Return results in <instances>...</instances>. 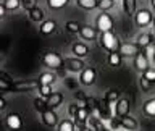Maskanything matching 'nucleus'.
Segmentation results:
<instances>
[{"mask_svg":"<svg viewBox=\"0 0 155 131\" xmlns=\"http://www.w3.org/2000/svg\"><path fill=\"white\" fill-rule=\"evenodd\" d=\"M99 44L100 47L107 52H113V50H118L121 42H120V37L116 36L113 31H107V32H100L99 36Z\"/></svg>","mask_w":155,"mask_h":131,"instance_id":"1","label":"nucleus"},{"mask_svg":"<svg viewBox=\"0 0 155 131\" xmlns=\"http://www.w3.org/2000/svg\"><path fill=\"white\" fill-rule=\"evenodd\" d=\"M42 65L50 70H60L65 66V58L58 52H45L42 55Z\"/></svg>","mask_w":155,"mask_h":131,"instance_id":"2","label":"nucleus"},{"mask_svg":"<svg viewBox=\"0 0 155 131\" xmlns=\"http://www.w3.org/2000/svg\"><path fill=\"white\" fill-rule=\"evenodd\" d=\"M41 87L39 79H23V81H13L10 86L12 92H32Z\"/></svg>","mask_w":155,"mask_h":131,"instance_id":"3","label":"nucleus"},{"mask_svg":"<svg viewBox=\"0 0 155 131\" xmlns=\"http://www.w3.org/2000/svg\"><path fill=\"white\" fill-rule=\"evenodd\" d=\"M94 116H99L104 121H110L115 116V104L107 99H99V109H97V115Z\"/></svg>","mask_w":155,"mask_h":131,"instance_id":"4","label":"nucleus"},{"mask_svg":"<svg viewBox=\"0 0 155 131\" xmlns=\"http://www.w3.org/2000/svg\"><path fill=\"white\" fill-rule=\"evenodd\" d=\"M152 19H153V13H152V10H149V8H140L134 13V23H136V26L140 28V29L150 26V24H152Z\"/></svg>","mask_w":155,"mask_h":131,"instance_id":"5","label":"nucleus"},{"mask_svg":"<svg viewBox=\"0 0 155 131\" xmlns=\"http://www.w3.org/2000/svg\"><path fill=\"white\" fill-rule=\"evenodd\" d=\"M94 26L99 29V32H107V31H113L115 21L111 18V15H108L107 12H102L100 15H97Z\"/></svg>","mask_w":155,"mask_h":131,"instance_id":"6","label":"nucleus"},{"mask_svg":"<svg viewBox=\"0 0 155 131\" xmlns=\"http://www.w3.org/2000/svg\"><path fill=\"white\" fill-rule=\"evenodd\" d=\"M97 81V70L94 66H86L84 70L79 73V82L82 86H94Z\"/></svg>","mask_w":155,"mask_h":131,"instance_id":"7","label":"nucleus"},{"mask_svg":"<svg viewBox=\"0 0 155 131\" xmlns=\"http://www.w3.org/2000/svg\"><path fill=\"white\" fill-rule=\"evenodd\" d=\"M99 29L95 26H91V24H82L81 31H79V37L84 42H95L99 39Z\"/></svg>","mask_w":155,"mask_h":131,"instance_id":"8","label":"nucleus"},{"mask_svg":"<svg viewBox=\"0 0 155 131\" xmlns=\"http://www.w3.org/2000/svg\"><path fill=\"white\" fill-rule=\"evenodd\" d=\"M5 125L10 131H21L23 129V118L21 115L16 113V112H10V113L5 116Z\"/></svg>","mask_w":155,"mask_h":131,"instance_id":"9","label":"nucleus"},{"mask_svg":"<svg viewBox=\"0 0 155 131\" xmlns=\"http://www.w3.org/2000/svg\"><path fill=\"white\" fill-rule=\"evenodd\" d=\"M65 68L70 73H81L86 68V63L82 58H78V57L73 55V57L65 58Z\"/></svg>","mask_w":155,"mask_h":131,"instance_id":"10","label":"nucleus"},{"mask_svg":"<svg viewBox=\"0 0 155 131\" xmlns=\"http://www.w3.org/2000/svg\"><path fill=\"white\" fill-rule=\"evenodd\" d=\"M142 50V49H140L137 44L136 42H121V45H120V49H118V52L121 53V55L123 57H136L137 55V53Z\"/></svg>","mask_w":155,"mask_h":131,"instance_id":"11","label":"nucleus"},{"mask_svg":"<svg viewBox=\"0 0 155 131\" xmlns=\"http://www.w3.org/2000/svg\"><path fill=\"white\" fill-rule=\"evenodd\" d=\"M41 120H42V123L47 126V128H57V125H58V115H57V112L53 110V109H47L45 112H42L41 113Z\"/></svg>","mask_w":155,"mask_h":131,"instance_id":"12","label":"nucleus"},{"mask_svg":"<svg viewBox=\"0 0 155 131\" xmlns=\"http://www.w3.org/2000/svg\"><path fill=\"white\" fill-rule=\"evenodd\" d=\"M133 65H134V68H136V70H137L139 73H144L145 70H149V68H150V60H149V55H147L145 52H139L137 55L134 57Z\"/></svg>","mask_w":155,"mask_h":131,"instance_id":"13","label":"nucleus"},{"mask_svg":"<svg viewBox=\"0 0 155 131\" xmlns=\"http://www.w3.org/2000/svg\"><path fill=\"white\" fill-rule=\"evenodd\" d=\"M129 109H131V104L128 99L121 97L115 102V116H126L129 115Z\"/></svg>","mask_w":155,"mask_h":131,"instance_id":"14","label":"nucleus"},{"mask_svg":"<svg viewBox=\"0 0 155 131\" xmlns=\"http://www.w3.org/2000/svg\"><path fill=\"white\" fill-rule=\"evenodd\" d=\"M71 52H73V55L78 57V58H84V57L89 55L91 49H89V45H87L84 41H79V42H74L71 45Z\"/></svg>","mask_w":155,"mask_h":131,"instance_id":"15","label":"nucleus"},{"mask_svg":"<svg viewBox=\"0 0 155 131\" xmlns=\"http://www.w3.org/2000/svg\"><path fill=\"white\" fill-rule=\"evenodd\" d=\"M57 31V21L55 19H44L41 23V26H39V32L42 34V36H50Z\"/></svg>","mask_w":155,"mask_h":131,"instance_id":"16","label":"nucleus"},{"mask_svg":"<svg viewBox=\"0 0 155 131\" xmlns=\"http://www.w3.org/2000/svg\"><path fill=\"white\" fill-rule=\"evenodd\" d=\"M107 65L110 68H120L123 65V55L118 50L108 52V57H107Z\"/></svg>","mask_w":155,"mask_h":131,"instance_id":"17","label":"nucleus"},{"mask_svg":"<svg viewBox=\"0 0 155 131\" xmlns=\"http://www.w3.org/2000/svg\"><path fill=\"white\" fill-rule=\"evenodd\" d=\"M89 116H91V110L87 109V107H79L73 120H74L76 126H78V125H86L87 120H89Z\"/></svg>","mask_w":155,"mask_h":131,"instance_id":"18","label":"nucleus"},{"mask_svg":"<svg viewBox=\"0 0 155 131\" xmlns=\"http://www.w3.org/2000/svg\"><path fill=\"white\" fill-rule=\"evenodd\" d=\"M63 100H65V97H63L61 92H52V94L47 97V105H48V109L55 110L63 104Z\"/></svg>","mask_w":155,"mask_h":131,"instance_id":"19","label":"nucleus"},{"mask_svg":"<svg viewBox=\"0 0 155 131\" xmlns=\"http://www.w3.org/2000/svg\"><path fill=\"white\" fill-rule=\"evenodd\" d=\"M28 16H29V19H31L32 23H42V21H44V16H45V13H44V10L39 7V5H36L34 8L28 10Z\"/></svg>","mask_w":155,"mask_h":131,"instance_id":"20","label":"nucleus"},{"mask_svg":"<svg viewBox=\"0 0 155 131\" xmlns=\"http://www.w3.org/2000/svg\"><path fill=\"white\" fill-rule=\"evenodd\" d=\"M152 42H153L152 34H149V32H142V34H139V36L136 37V44H137V45L142 49V50L149 49L150 45H152Z\"/></svg>","mask_w":155,"mask_h":131,"instance_id":"21","label":"nucleus"},{"mask_svg":"<svg viewBox=\"0 0 155 131\" xmlns=\"http://www.w3.org/2000/svg\"><path fill=\"white\" fill-rule=\"evenodd\" d=\"M118 118H120L121 125H123V128L126 131H136L137 129V121H136L133 116L126 115V116H118Z\"/></svg>","mask_w":155,"mask_h":131,"instance_id":"22","label":"nucleus"},{"mask_svg":"<svg viewBox=\"0 0 155 131\" xmlns=\"http://www.w3.org/2000/svg\"><path fill=\"white\" fill-rule=\"evenodd\" d=\"M57 131H76V123L71 118H63L58 121Z\"/></svg>","mask_w":155,"mask_h":131,"instance_id":"23","label":"nucleus"},{"mask_svg":"<svg viewBox=\"0 0 155 131\" xmlns=\"http://www.w3.org/2000/svg\"><path fill=\"white\" fill-rule=\"evenodd\" d=\"M121 5L126 15H134L137 12V0H121Z\"/></svg>","mask_w":155,"mask_h":131,"instance_id":"24","label":"nucleus"},{"mask_svg":"<svg viewBox=\"0 0 155 131\" xmlns=\"http://www.w3.org/2000/svg\"><path fill=\"white\" fill-rule=\"evenodd\" d=\"M86 125H89L91 128H94L95 131H102V129H105L104 120L99 118V116H94V115H91V116H89V120H87V123H86Z\"/></svg>","mask_w":155,"mask_h":131,"instance_id":"25","label":"nucleus"},{"mask_svg":"<svg viewBox=\"0 0 155 131\" xmlns=\"http://www.w3.org/2000/svg\"><path fill=\"white\" fill-rule=\"evenodd\" d=\"M142 112H144L147 116H152V118H155V97H153V99H149V100L144 102Z\"/></svg>","mask_w":155,"mask_h":131,"instance_id":"26","label":"nucleus"},{"mask_svg":"<svg viewBox=\"0 0 155 131\" xmlns=\"http://www.w3.org/2000/svg\"><path fill=\"white\" fill-rule=\"evenodd\" d=\"M57 81V76L53 75L52 71H45V73H41V76H39V82L41 84H53V82Z\"/></svg>","mask_w":155,"mask_h":131,"instance_id":"27","label":"nucleus"},{"mask_svg":"<svg viewBox=\"0 0 155 131\" xmlns=\"http://www.w3.org/2000/svg\"><path fill=\"white\" fill-rule=\"evenodd\" d=\"M34 109H36V112H39V113H42V112H45L48 109V105H47V99L45 97H36L34 99Z\"/></svg>","mask_w":155,"mask_h":131,"instance_id":"28","label":"nucleus"},{"mask_svg":"<svg viewBox=\"0 0 155 131\" xmlns=\"http://www.w3.org/2000/svg\"><path fill=\"white\" fill-rule=\"evenodd\" d=\"M76 5L86 12H91V10L97 8V0H76Z\"/></svg>","mask_w":155,"mask_h":131,"instance_id":"29","label":"nucleus"},{"mask_svg":"<svg viewBox=\"0 0 155 131\" xmlns=\"http://www.w3.org/2000/svg\"><path fill=\"white\" fill-rule=\"evenodd\" d=\"M70 3V0H47V7L50 10H61Z\"/></svg>","mask_w":155,"mask_h":131,"instance_id":"30","label":"nucleus"},{"mask_svg":"<svg viewBox=\"0 0 155 131\" xmlns=\"http://www.w3.org/2000/svg\"><path fill=\"white\" fill-rule=\"evenodd\" d=\"M81 26H82V24H79L78 21H71V19L65 23V29H66V31L70 32V34H79Z\"/></svg>","mask_w":155,"mask_h":131,"instance_id":"31","label":"nucleus"},{"mask_svg":"<svg viewBox=\"0 0 155 131\" xmlns=\"http://www.w3.org/2000/svg\"><path fill=\"white\" fill-rule=\"evenodd\" d=\"M139 86L140 89H142V92H152L153 87H155V82H150L149 79H145L144 76L139 78Z\"/></svg>","mask_w":155,"mask_h":131,"instance_id":"32","label":"nucleus"},{"mask_svg":"<svg viewBox=\"0 0 155 131\" xmlns=\"http://www.w3.org/2000/svg\"><path fill=\"white\" fill-rule=\"evenodd\" d=\"M115 7V0H97V8L100 12H108Z\"/></svg>","mask_w":155,"mask_h":131,"instance_id":"33","label":"nucleus"},{"mask_svg":"<svg viewBox=\"0 0 155 131\" xmlns=\"http://www.w3.org/2000/svg\"><path fill=\"white\" fill-rule=\"evenodd\" d=\"M3 5L7 8V12H16V10L21 7V0H3Z\"/></svg>","mask_w":155,"mask_h":131,"instance_id":"34","label":"nucleus"},{"mask_svg":"<svg viewBox=\"0 0 155 131\" xmlns=\"http://www.w3.org/2000/svg\"><path fill=\"white\" fill-rule=\"evenodd\" d=\"M104 99H107L108 102H113V104H115V102L118 100V99H121V97H120V91H116V89H108V91L105 92Z\"/></svg>","mask_w":155,"mask_h":131,"instance_id":"35","label":"nucleus"},{"mask_svg":"<svg viewBox=\"0 0 155 131\" xmlns=\"http://www.w3.org/2000/svg\"><path fill=\"white\" fill-rule=\"evenodd\" d=\"M110 129H115V131H126L123 128V125H121V121L118 116H113V118L110 120Z\"/></svg>","mask_w":155,"mask_h":131,"instance_id":"36","label":"nucleus"},{"mask_svg":"<svg viewBox=\"0 0 155 131\" xmlns=\"http://www.w3.org/2000/svg\"><path fill=\"white\" fill-rule=\"evenodd\" d=\"M52 92H53V91H52V86H50V84H41V87H39V96H41V97H45V99L52 94Z\"/></svg>","mask_w":155,"mask_h":131,"instance_id":"37","label":"nucleus"},{"mask_svg":"<svg viewBox=\"0 0 155 131\" xmlns=\"http://www.w3.org/2000/svg\"><path fill=\"white\" fill-rule=\"evenodd\" d=\"M142 76L145 79H149L150 82H155V68H149V70H145L142 73Z\"/></svg>","mask_w":155,"mask_h":131,"instance_id":"38","label":"nucleus"},{"mask_svg":"<svg viewBox=\"0 0 155 131\" xmlns=\"http://www.w3.org/2000/svg\"><path fill=\"white\" fill-rule=\"evenodd\" d=\"M37 5V0H21V7L26 10H31V8H34Z\"/></svg>","mask_w":155,"mask_h":131,"instance_id":"39","label":"nucleus"},{"mask_svg":"<svg viewBox=\"0 0 155 131\" xmlns=\"http://www.w3.org/2000/svg\"><path fill=\"white\" fill-rule=\"evenodd\" d=\"M0 81H2V82H7V84H12V82H13V78L10 76L7 71L0 70Z\"/></svg>","mask_w":155,"mask_h":131,"instance_id":"40","label":"nucleus"},{"mask_svg":"<svg viewBox=\"0 0 155 131\" xmlns=\"http://www.w3.org/2000/svg\"><path fill=\"white\" fill-rule=\"evenodd\" d=\"M78 129L79 131H95L94 128H91L89 125H78Z\"/></svg>","mask_w":155,"mask_h":131,"instance_id":"41","label":"nucleus"},{"mask_svg":"<svg viewBox=\"0 0 155 131\" xmlns=\"http://www.w3.org/2000/svg\"><path fill=\"white\" fill-rule=\"evenodd\" d=\"M7 13H8V12H7V8H5V5H3V3H0V19H3Z\"/></svg>","mask_w":155,"mask_h":131,"instance_id":"42","label":"nucleus"},{"mask_svg":"<svg viewBox=\"0 0 155 131\" xmlns=\"http://www.w3.org/2000/svg\"><path fill=\"white\" fill-rule=\"evenodd\" d=\"M5 109H7V100L0 96V110H5Z\"/></svg>","mask_w":155,"mask_h":131,"instance_id":"43","label":"nucleus"},{"mask_svg":"<svg viewBox=\"0 0 155 131\" xmlns=\"http://www.w3.org/2000/svg\"><path fill=\"white\" fill-rule=\"evenodd\" d=\"M150 8H152V12H155V0H150Z\"/></svg>","mask_w":155,"mask_h":131,"instance_id":"44","label":"nucleus"},{"mask_svg":"<svg viewBox=\"0 0 155 131\" xmlns=\"http://www.w3.org/2000/svg\"><path fill=\"white\" fill-rule=\"evenodd\" d=\"M152 26H153V29H155V15H153V19H152Z\"/></svg>","mask_w":155,"mask_h":131,"instance_id":"45","label":"nucleus"},{"mask_svg":"<svg viewBox=\"0 0 155 131\" xmlns=\"http://www.w3.org/2000/svg\"><path fill=\"white\" fill-rule=\"evenodd\" d=\"M152 60H153V63H155V52H153V57H152Z\"/></svg>","mask_w":155,"mask_h":131,"instance_id":"46","label":"nucleus"},{"mask_svg":"<svg viewBox=\"0 0 155 131\" xmlns=\"http://www.w3.org/2000/svg\"><path fill=\"white\" fill-rule=\"evenodd\" d=\"M102 131H111V129H107V128H105V129H102Z\"/></svg>","mask_w":155,"mask_h":131,"instance_id":"47","label":"nucleus"}]
</instances>
